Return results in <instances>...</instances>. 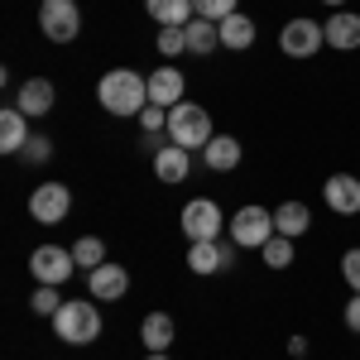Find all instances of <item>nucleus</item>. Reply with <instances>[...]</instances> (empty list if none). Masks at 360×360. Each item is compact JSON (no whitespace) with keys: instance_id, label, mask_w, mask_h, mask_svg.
Listing matches in <instances>:
<instances>
[{"instance_id":"f257e3e1","label":"nucleus","mask_w":360,"mask_h":360,"mask_svg":"<svg viewBox=\"0 0 360 360\" xmlns=\"http://www.w3.org/2000/svg\"><path fill=\"white\" fill-rule=\"evenodd\" d=\"M96 101L111 115H139L149 106V77H139L130 68H115V72H106L96 82Z\"/></svg>"},{"instance_id":"f03ea898","label":"nucleus","mask_w":360,"mask_h":360,"mask_svg":"<svg viewBox=\"0 0 360 360\" xmlns=\"http://www.w3.org/2000/svg\"><path fill=\"white\" fill-rule=\"evenodd\" d=\"M168 139L183 144V149H207L212 144V115L202 106H193V101L168 106Z\"/></svg>"},{"instance_id":"7ed1b4c3","label":"nucleus","mask_w":360,"mask_h":360,"mask_svg":"<svg viewBox=\"0 0 360 360\" xmlns=\"http://www.w3.org/2000/svg\"><path fill=\"white\" fill-rule=\"evenodd\" d=\"M53 332L68 346H86L101 336V312H96V303H63L53 312Z\"/></svg>"},{"instance_id":"20e7f679","label":"nucleus","mask_w":360,"mask_h":360,"mask_svg":"<svg viewBox=\"0 0 360 360\" xmlns=\"http://www.w3.org/2000/svg\"><path fill=\"white\" fill-rule=\"evenodd\" d=\"M274 212H264V207H240L236 217H231V240L236 245H250V250H264L274 240Z\"/></svg>"},{"instance_id":"39448f33","label":"nucleus","mask_w":360,"mask_h":360,"mask_svg":"<svg viewBox=\"0 0 360 360\" xmlns=\"http://www.w3.org/2000/svg\"><path fill=\"white\" fill-rule=\"evenodd\" d=\"M68 212H72V193H68V183H39V188L29 193V217H34L39 226L68 221Z\"/></svg>"},{"instance_id":"423d86ee","label":"nucleus","mask_w":360,"mask_h":360,"mask_svg":"<svg viewBox=\"0 0 360 360\" xmlns=\"http://www.w3.org/2000/svg\"><path fill=\"white\" fill-rule=\"evenodd\" d=\"M39 29H44L53 44H72V39L82 34V10H77L72 0H44V10H39Z\"/></svg>"},{"instance_id":"0eeeda50","label":"nucleus","mask_w":360,"mask_h":360,"mask_svg":"<svg viewBox=\"0 0 360 360\" xmlns=\"http://www.w3.org/2000/svg\"><path fill=\"white\" fill-rule=\"evenodd\" d=\"M322 44H327V29L317 25V20H303V15L278 29V49H283L288 58H312Z\"/></svg>"},{"instance_id":"6e6552de","label":"nucleus","mask_w":360,"mask_h":360,"mask_svg":"<svg viewBox=\"0 0 360 360\" xmlns=\"http://www.w3.org/2000/svg\"><path fill=\"white\" fill-rule=\"evenodd\" d=\"M183 236L188 240H221V207L207 197H193L183 207Z\"/></svg>"},{"instance_id":"1a4fd4ad","label":"nucleus","mask_w":360,"mask_h":360,"mask_svg":"<svg viewBox=\"0 0 360 360\" xmlns=\"http://www.w3.org/2000/svg\"><path fill=\"white\" fill-rule=\"evenodd\" d=\"M72 269H77V259H72V250H63V245H39L29 255V274L39 283H63Z\"/></svg>"},{"instance_id":"9d476101","label":"nucleus","mask_w":360,"mask_h":360,"mask_svg":"<svg viewBox=\"0 0 360 360\" xmlns=\"http://www.w3.org/2000/svg\"><path fill=\"white\" fill-rule=\"evenodd\" d=\"M322 197H327L332 212L356 217V212H360V178H356V173H332V178L322 183Z\"/></svg>"},{"instance_id":"9b49d317","label":"nucleus","mask_w":360,"mask_h":360,"mask_svg":"<svg viewBox=\"0 0 360 360\" xmlns=\"http://www.w3.org/2000/svg\"><path fill=\"white\" fill-rule=\"evenodd\" d=\"M236 245V240H231ZM221 245V240H193L188 250V269L193 274H217V269H231V259H236V250Z\"/></svg>"},{"instance_id":"f8f14e48","label":"nucleus","mask_w":360,"mask_h":360,"mask_svg":"<svg viewBox=\"0 0 360 360\" xmlns=\"http://www.w3.org/2000/svg\"><path fill=\"white\" fill-rule=\"evenodd\" d=\"M86 288H91V298H106V303H120L125 298V288H130V274L120 269V264H96L91 274H86Z\"/></svg>"},{"instance_id":"ddd939ff","label":"nucleus","mask_w":360,"mask_h":360,"mask_svg":"<svg viewBox=\"0 0 360 360\" xmlns=\"http://www.w3.org/2000/svg\"><path fill=\"white\" fill-rule=\"evenodd\" d=\"M144 15H149L154 25H164V29H188L197 20L193 0H144Z\"/></svg>"},{"instance_id":"4468645a","label":"nucleus","mask_w":360,"mask_h":360,"mask_svg":"<svg viewBox=\"0 0 360 360\" xmlns=\"http://www.w3.org/2000/svg\"><path fill=\"white\" fill-rule=\"evenodd\" d=\"M322 29H327V44L341 49V53L360 49V15H351V10H332V20H327Z\"/></svg>"},{"instance_id":"2eb2a0df","label":"nucleus","mask_w":360,"mask_h":360,"mask_svg":"<svg viewBox=\"0 0 360 360\" xmlns=\"http://www.w3.org/2000/svg\"><path fill=\"white\" fill-rule=\"evenodd\" d=\"M154 173H159V183H183V178L193 173L188 149H183V144H164V149L154 154Z\"/></svg>"},{"instance_id":"dca6fc26","label":"nucleus","mask_w":360,"mask_h":360,"mask_svg":"<svg viewBox=\"0 0 360 360\" xmlns=\"http://www.w3.org/2000/svg\"><path fill=\"white\" fill-rule=\"evenodd\" d=\"M15 106L25 115H49L53 111V82H49V77H29V82L20 86V96H15Z\"/></svg>"},{"instance_id":"f3484780","label":"nucleus","mask_w":360,"mask_h":360,"mask_svg":"<svg viewBox=\"0 0 360 360\" xmlns=\"http://www.w3.org/2000/svg\"><path fill=\"white\" fill-rule=\"evenodd\" d=\"M149 101H154V106H178V101H183V72H178V68L149 72Z\"/></svg>"},{"instance_id":"a211bd4d","label":"nucleus","mask_w":360,"mask_h":360,"mask_svg":"<svg viewBox=\"0 0 360 360\" xmlns=\"http://www.w3.org/2000/svg\"><path fill=\"white\" fill-rule=\"evenodd\" d=\"M25 120L29 115L20 111V106H5V111H0V149H5V154H20V149L29 144V125Z\"/></svg>"},{"instance_id":"6ab92c4d","label":"nucleus","mask_w":360,"mask_h":360,"mask_svg":"<svg viewBox=\"0 0 360 360\" xmlns=\"http://www.w3.org/2000/svg\"><path fill=\"white\" fill-rule=\"evenodd\" d=\"M139 341H144V351H168V341H173V317H168V312H149V317L139 322Z\"/></svg>"},{"instance_id":"aec40b11","label":"nucleus","mask_w":360,"mask_h":360,"mask_svg":"<svg viewBox=\"0 0 360 360\" xmlns=\"http://www.w3.org/2000/svg\"><path fill=\"white\" fill-rule=\"evenodd\" d=\"M307 226H312V217H307L303 202H283V207L274 212V231H278V236H288V240H298Z\"/></svg>"},{"instance_id":"412c9836","label":"nucleus","mask_w":360,"mask_h":360,"mask_svg":"<svg viewBox=\"0 0 360 360\" xmlns=\"http://www.w3.org/2000/svg\"><path fill=\"white\" fill-rule=\"evenodd\" d=\"M202 159H207V168H217V173H226V168L240 164V144L231 135H212V144L202 149Z\"/></svg>"},{"instance_id":"4be33fe9","label":"nucleus","mask_w":360,"mask_h":360,"mask_svg":"<svg viewBox=\"0 0 360 360\" xmlns=\"http://www.w3.org/2000/svg\"><path fill=\"white\" fill-rule=\"evenodd\" d=\"M250 44H255V20H245L240 10L226 15L221 20V49H236V53H240V49H250Z\"/></svg>"},{"instance_id":"5701e85b","label":"nucleus","mask_w":360,"mask_h":360,"mask_svg":"<svg viewBox=\"0 0 360 360\" xmlns=\"http://www.w3.org/2000/svg\"><path fill=\"white\" fill-rule=\"evenodd\" d=\"M212 49H221V25H212V20L197 15L193 25H188V53H212Z\"/></svg>"},{"instance_id":"b1692460","label":"nucleus","mask_w":360,"mask_h":360,"mask_svg":"<svg viewBox=\"0 0 360 360\" xmlns=\"http://www.w3.org/2000/svg\"><path fill=\"white\" fill-rule=\"evenodd\" d=\"M72 259H77V264H82L86 274H91L96 264H106V245H101L96 236H82V240L72 245Z\"/></svg>"},{"instance_id":"393cba45","label":"nucleus","mask_w":360,"mask_h":360,"mask_svg":"<svg viewBox=\"0 0 360 360\" xmlns=\"http://www.w3.org/2000/svg\"><path fill=\"white\" fill-rule=\"evenodd\" d=\"M259 255H264V264H269V269H288V264H293V240H288V236H274Z\"/></svg>"},{"instance_id":"a878e982","label":"nucleus","mask_w":360,"mask_h":360,"mask_svg":"<svg viewBox=\"0 0 360 360\" xmlns=\"http://www.w3.org/2000/svg\"><path fill=\"white\" fill-rule=\"evenodd\" d=\"M29 303H34V312H44V317H53L58 307H63V298H58V283H39Z\"/></svg>"},{"instance_id":"bb28decb","label":"nucleus","mask_w":360,"mask_h":360,"mask_svg":"<svg viewBox=\"0 0 360 360\" xmlns=\"http://www.w3.org/2000/svg\"><path fill=\"white\" fill-rule=\"evenodd\" d=\"M193 10L202 20H212V25H221L226 15H236V0H193Z\"/></svg>"},{"instance_id":"cd10ccee","label":"nucleus","mask_w":360,"mask_h":360,"mask_svg":"<svg viewBox=\"0 0 360 360\" xmlns=\"http://www.w3.org/2000/svg\"><path fill=\"white\" fill-rule=\"evenodd\" d=\"M139 125H144V135H159V130H168V106H154V101H149V106L139 111Z\"/></svg>"},{"instance_id":"c85d7f7f","label":"nucleus","mask_w":360,"mask_h":360,"mask_svg":"<svg viewBox=\"0 0 360 360\" xmlns=\"http://www.w3.org/2000/svg\"><path fill=\"white\" fill-rule=\"evenodd\" d=\"M183 49H188V29H164V34H159V53L164 58L183 53Z\"/></svg>"},{"instance_id":"c756f323","label":"nucleus","mask_w":360,"mask_h":360,"mask_svg":"<svg viewBox=\"0 0 360 360\" xmlns=\"http://www.w3.org/2000/svg\"><path fill=\"white\" fill-rule=\"evenodd\" d=\"M341 278H346V283H351V288L360 293V245L341 255Z\"/></svg>"},{"instance_id":"7c9ffc66","label":"nucleus","mask_w":360,"mask_h":360,"mask_svg":"<svg viewBox=\"0 0 360 360\" xmlns=\"http://www.w3.org/2000/svg\"><path fill=\"white\" fill-rule=\"evenodd\" d=\"M25 154H29V164H44V159H49V139H44V135H29Z\"/></svg>"},{"instance_id":"2f4dec72","label":"nucleus","mask_w":360,"mask_h":360,"mask_svg":"<svg viewBox=\"0 0 360 360\" xmlns=\"http://www.w3.org/2000/svg\"><path fill=\"white\" fill-rule=\"evenodd\" d=\"M346 327H351V332H360V293L346 303Z\"/></svg>"},{"instance_id":"473e14b6","label":"nucleus","mask_w":360,"mask_h":360,"mask_svg":"<svg viewBox=\"0 0 360 360\" xmlns=\"http://www.w3.org/2000/svg\"><path fill=\"white\" fill-rule=\"evenodd\" d=\"M144 360H168V356H164V351H149V356H144Z\"/></svg>"},{"instance_id":"72a5a7b5","label":"nucleus","mask_w":360,"mask_h":360,"mask_svg":"<svg viewBox=\"0 0 360 360\" xmlns=\"http://www.w3.org/2000/svg\"><path fill=\"white\" fill-rule=\"evenodd\" d=\"M327 5H332V10H341V5H346V0H327Z\"/></svg>"}]
</instances>
